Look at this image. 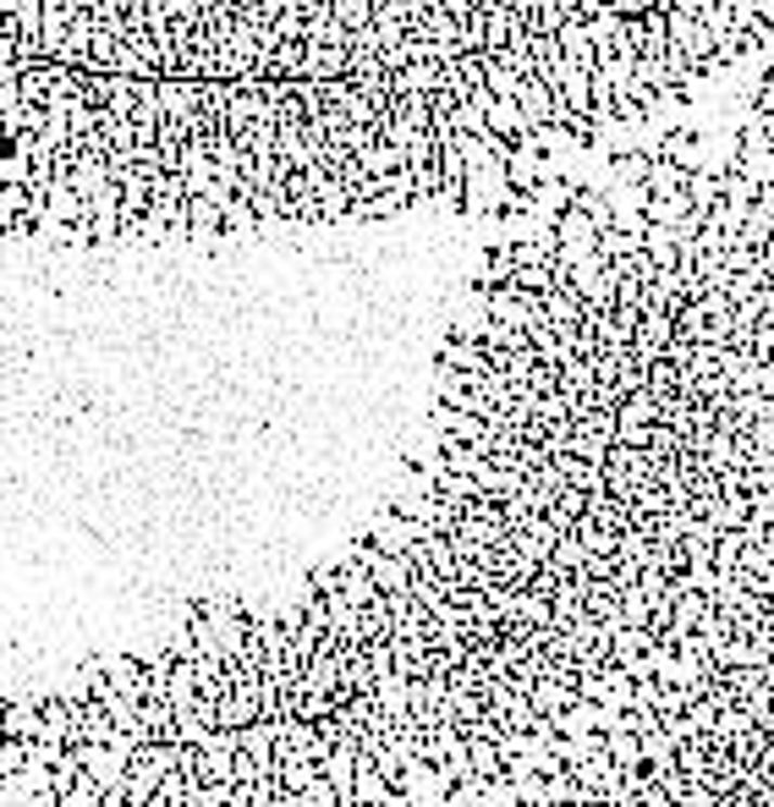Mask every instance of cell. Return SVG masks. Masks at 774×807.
Instances as JSON below:
<instances>
[{"mask_svg":"<svg viewBox=\"0 0 774 807\" xmlns=\"http://www.w3.org/2000/svg\"><path fill=\"white\" fill-rule=\"evenodd\" d=\"M352 561H358V566L374 577V588H379V593H407V582H412L407 561H401V555H385V550H374L369 538H363V545L352 550Z\"/></svg>","mask_w":774,"mask_h":807,"instance_id":"6da1fadb","label":"cell"},{"mask_svg":"<svg viewBox=\"0 0 774 807\" xmlns=\"http://www.w3.org/2000/svg\"><path fill=\"white\" fill-rule=\"evenodd\" d=\"M204 620L215 626L220 659H236V654H242V643H247V620H242V610H236V604H225V599H215V604H204Z\"/></svg>","mask_w":774,"mask_h":807,"instance_id":"7a4b0ae2","label":"cell"},{"mask_svg":"<svg viewBox=\"0 0 774 807\" xmlns=\"http://www.w3.org/2000/svg\"><path fill=\"white\" fill-rule=\"evenodd\" d=\"M423 533H435V527H423L417 516H401V511H385V516L374 522V533H369V545L385 550V555H401L412 538H423Z\"/></svg>","mask_w":774,"mask_h":807,"instance_id":"3957f363","label":"cell"},{"mask_svg":"<svg viewBox=\"0 0 774 807\" xmlns=\"http://www.w3.org/2000/svg\"><path fill=\"white\" fill-rule=\"evenodd\" d=\"M435 423H440V434H451V439H462V445H489V423L483 418H473V412H462V407H435Z\"/></svg>","mask_w":774,"mask_h":807,"instance_id":"277c9868","label":"cell"},{"mask_svg":"<svg viewBox=\"0 0 774 807\" xmlns=\"http://www.w3.org/2000/svg\"><path fill=\"white\" fill-rule=\"evenodd\" d=\"M528 703H533V714H560L566 703H577V687L560 681V676H533L528 681Z\"/></svg>","mask_w":774,"mask_h":807,"instance_id":"5b68a950","label":"cell"},{"mask_svg":"<svg viewBox=\"0 0 774 807\" xmlns=\"http://www.w3.org/2000/svg\"><path fill=\"white\" fill-rule=\"evenodd\" d=\"M335 582H340V593H347V604L352 610H363V604H379V588H374V577L358 566V561H347L335 572Z\"/></svg>","mask_w":774,"mask_h":807,"instance_id":"8992f818","label":"cell"},{"mask_svg":"<svg viewBox=\"0 0 774 807\" xmlns=\"http://www.w3.org/2000/svg\"><path fill=\"white\" fill-rule=\"evenodd\" d=\"M483 121H489L494 138H511V143L528 132V121H523V111H516V100H489V105H483Z\"/></svg>","mask_w":774,"mask_h":807,"instance_id":"52a82bcc","label":"cell"},{"mask_svg":"<svg viewBox=\"0 0 774 807\" xmlns=\"http://www.w3.org/2000/svg\"><path fill=\"white\" fill-rule=\"evenodd\" d=\"M571 209H582L593 231H605V226H616V204H610L605 193H598V188H582V193L571 188Z\"/></svg>","mask_w":774,"mask_h":807,"instance_id":"ba28073f","label":"cell"},{"mask_svg":"<svg viewBox=\"0 0 774 807\" xmlns=\"http://www.w3.org/2000/svg\"><path fill=\"white\" fill-rule=\"evenodd\" d=\"M616 423H659V401H654V390L643 385V390L621 396V401H616Z\"/></svg>","mask_w":774,"mask_h":807,"instance_id":"9c48e42d","label":"cell"},{"mask_svg":"<svg viewBox=\"0 0 774 807\" xmlns=\"http://www.w3.org/2000/svg\"><path fill=\"white\" fill-rule=\"evenodd\" d=\"M643 253H648L659 269H670V264H675V236H670L665 226H654V220H648V226H643Z\"/></svg>","mask_w":774,"mask_h":807,"instance_id":"30bf717a","label":"cell"},{"mask_svg":"<svg viewBox=\"0 0 774 807\" xmlns=\"http://www.w3.org/2000/svg\"><path fill=\"white\" fill-rule=\"evenodd\" d=\"M511 276H516V264H511V253L500 247V253H489V264H483L478 286H483V292H489V286H511Z\"/></svg>","mask_w":774,"mask_h":807,"instance_id":"8fae6325","label":"cell"},{"mask_svg":"<svg viewBox=\"0 0 774 807\" xmlns=\"http://www.w3.org/2000/svg\"><path fill=\"white\" fill-rule=\"evenodd\" d=\"M292 802H302V807H335V785H330V780L313 769V780H308V785H302Z\"/></svg>","mask_w":774,"mask_h":807,"instance_id":"7c38bea8","label":"cell"},{"mask_svg":"<svg viewBox=\"0 0 774 807\" xmlns=\"http://www.w3.org/2000/svg\"><path fill=\"white\" fill-rule=\"evenodd\" d=\"M511 796H516V802H539V807H544V774H516V780H511Z\"/></svg>","mask_w":774,"mask_h":807,"instance_id":"4fadbf2b","label":"cell"},{"mask_svg":"<svg viewBox=\"0 0 774 807\" xmlns=\"http://www.w3.org/2000/svg\"><path fill=\"white\" fill-rule=\"evenodd\" d=\"M643 170H648V154H621V182L643 188Z\"/></svg>","mask_w":774,"mask_h":807,"instance_id":"5bb4252c","label":"cell"},{"mask_svg":"<svg viewBox=\"0 0 774 807\" xmlns=\"http://www.w3.org/2000/svg\"><path fill=\"white\" fill-rule=\"evenodd\" d=\"M769 111H774V77L763 72L758 77V116H769Z\"/></svg>","mask_w":774,"mask_h":807,"instance_id":"9a60e30c","label":"cell"},{"mask_svg":"<svg viewBox=\"0 0 774 807\" xmlns=\"http://www.w3.org/2000/svg\"><path fill=\"white\" fill-rule=\"evenodd\" d=\"M369 7H385V0H369Z\"/></svg>","mask_w":774,"mask_h":807,"instance_id":"2e32d148","label":"cell"}]
</instances>
